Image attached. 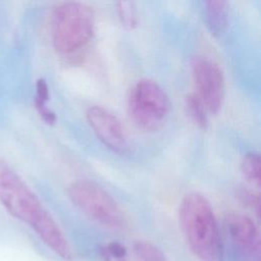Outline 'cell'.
<instances>
[{
	"mask_svg": "<svg viewBox=\"0 0 261 261\" xmlns=\"http://www.w3.org/2000/svg\"><path fill=\"white\" fill-rule=\"evenodd\" d=\"M0 202L15 218L30 225L56 255L70 259V247L60 227L36 194L3 160H0Z\"/></svg>",
	"mask_w": 261,
	"mask_h": 261,
	"instance_id": "cell-1",
	"label": "cell"
},
{
	"mask_svg": "<svg viewBox=\"0 0 261 261\" xmlns=\"http://www.w3.org/2000/svg\"><path fill=\"white\" fill-rule=\"evenodd\" d=\"M179 223L186 241L201 261H222L217 221L209 201L200 193H188L179 206Z\"/></svg>",
	"mask_w": 261,
	"mask_h": 261,
	"instance_id": "cell-2",
	"label": "cell"
},
{
	"mask_svg": "<svg viewBox=\"0 0 261 261\" xmlns=\"http://www.w3.org/2000/svg\"><path fill=\"white\" fill-rule=\"evenodd\" d=\"M95 13L92 7L81 2L59 5L52 16L51 35L54 49L69 54L84 47L92 38Z\"/></svg>",
	"mask_w": 261,
	"mask_h": 261,
	"instance_id": "cell-3",
	"label": "cell"
},
{
	"mask_svg": "<svg viewBox=\"0 0 261 261\" xmlns=\"http://www.w3.org/2000/svg\"><path fill=\"white\" fill-rule=\"evenodd\" d=\"M169 109L168 95L156 82L143 79L129 89L127 111L138 127L145 130L156 129L166 118Z\"/></svg>",
	"mask_w": 261,
	"mask_h": 261,
	"instance_id": "cell-4",
	"label": "cell"
},
{
	"mask_svg": "<svg viewBox=\"0 0 261 261\" xmlns=\"http://www.w3.org/2000/svg\"><path fill=\"white\" fill-rule=\"evenodd\" d=\"M71 202L96 221L113 228L123 226L124 218L111 196L99 185L89 180H79L68 188Z\"/></svg>",
	"mask_w": 261,
	"mask_h": 261,
	"instance_id": "cell-5",
	"label": "cell"
},
{
	"mask_svg": "<svg viewBox=\"0 0 261 261\" xmlns=\"http://www.w3.org/2000/svg\"><path fill=\"white\" fill-rule=\"evenodd\" d=\"M197 96L210 113H217L224 102L225 83L221 69L210 59L196 57L192 64Z\"/></svg>",
	"mask_w": 261,
	"mask_h": 261,
	"instance_id": "cell-6",
	"label": "cell"
},
{
	"mask_svg": "<svg viewBox=\"0 0 261 261\" xmlns=\"http://www.w3.org/2000/svg\"><path fill=\"white\" fill-rule=\"evenodd\" d=\"M87 120L95 135L107 148L117 153H123L127 149L124 127L111 111L94 105L87 110Z\"/></svg>",
	"mask_w": 261,
	"mask_h": 261,
	"instance_id": "cell-7",
	"label": "cell"
},
{
	"mask_svg": "<svg viewBox=\"0 0 261 261\" xmlns=\"http://www.w3.org/2000/svg\"><path fill=\"white\" fill-rule=\"evenodd\" d=\"M225 226L232 242L245 253L252 254L258 251V230L249 216L242 213H229L225 218Z\"/></svg>",
	"mask_w": 261,
	"mask_h": 261,
	"instance_id": "cell-8",
	"label": "cell"
},
{
	"mask_svg": "<svg viewBox=\"0 0 261 261\" xmlns=\"http://www.w3.org/2000/svg\"><path fill=\"white\" fill-rule=\"evenodd\" d=\"M204 15L207 27L212 35L219 37L227 29L229 9L225 1L211 0L204 4Z\"/></svg>",
	"mask_w": 261,
	"mask_h": 261,
	"instance_id": "cell-9",
	"label": "cell"
},
{
	"mask_svg": "<svg viewBox=\"0 0 261 261\" xmlns=\"http://www.w3.org/2000/svg\"><path fill=\"white\" fill-rule=\"evenodd\" d=\"M186 105L188 109V113L194 122L201 128H206L208 125V117H207V110L197 96V94H191L186 99Z\"/></svg>",
	"mask_w": 261,
	"mask_h": 261,
	"instance_id": "cell-10",
	"label": "cell"
},
{
	"mask_svg": "<svg viewBox=\"0 0 261 261\" xmlns=\"http://www.w3.org/2000/svg\"><path fill=\"white\" fill-rule=\"evenodd\" d=\"M244 177L252 185L259 187L260 182V157L257 153L247 154L241 164Z\"/></svg>",
	"mask_w": 261,
	"mask_h": 261,
	"instance_id": "cell-11",
	"label": "cell"
},
{
	"mask_svg": "<svg viewBox=\"0 0 261 261\" xmlns=\"http://www.w3.org/2000/svg\"><path fill=\"white\" fill-rule=\"evenodd\" d=\"M134 251L139 261H167L165 255L158 247L146 241L136 242Z\"/></svg>",
	"mask_w": 261,
	"mask_h": 261,
	"instance_id": "cell-12",
	"label": "cell"
},
{
	"mask_svg": "<svg viewBox=\"0 0 261 261\" xmlns=\"http://www.w3.org/2000/svg\"><path fill=\"white\" fill-rule=\"evenodd\" d=\"M116 11L121 25L126 30H134L138 25V13L135 3L132 1H119Z\"/></svg>",
	"mask_w": 261,
	"mask_h": 261,
	"instance_id": "cell-13",
	"label": "cell"
},
{
	"mask_svg": "<svg viewBox=\"0 0 261 261\" xmlns=\"http://www.w3.org/2000/svg\"><path fill=\"white\" fill-rule=\"evenodd\" d=\"M35 107L38 110L40 116L42 117V119L48 123V124H54L56 122V115L55 113L50 110L47 107V104L45 102L39 101L37 99H35Z\"/></svg>",
	"mask_w": 261,
	"mask_h": 261,
	"instance_id": "cell-14",
	"label": "cell"
},
{
	"mask_svg": "<svg viewBox=\"0 0 261 261\" xmlns=\"http://www.w3.org/2000/svg\"><path fill=\"white\" fill-rule=\"evenodd\" d=\"M35 99L47 103L49 100V87L44 79H39L36 83V96Z\"/></svg>",
	"mask_w": 261,
	"mask_h": 261,
	"instance_id": "cell-15",
	"label": "cell"
},
{
	"mask_svg": "<svg viewBox=\"0 0 261 261\" xmlns=\"http://www.w3.org/2000/svg\"><path fill=\"white\" fill-rule=\"evenodd\" d=\"M108 252L114 256L115 258L119 259V258H123L125 256V248L123 246H121L119 243L113 242L111 244H109L108 248H107Z\"/></svg>",
	"mask_w": 261,
	"mask_h": 261,
	"instance_id": "cell-16",
	"label": "cell"
}]
</instances>
